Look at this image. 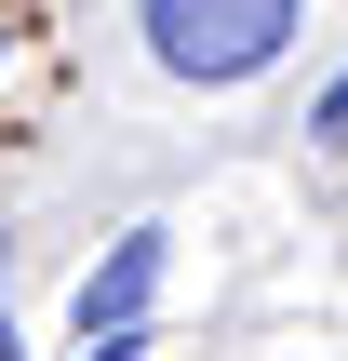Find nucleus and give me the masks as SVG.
Returning a JSON list of instances; mask_svg holds the SVG:
<instances>
[{"label":"nucleus","mask_w":348,"mask_h":361,"mask_svg":"<svg viewBox=\"0 0 348 361\" xmlns=\"http://www.w3.org/2000/svg\"><path fill=\"white\" fill-rule=\"evenodd\" d=\"M0 361H13V335H0Z\"/></svg>","instance_id":"obj_5"},{"label":"nucleus","mask_w":348,"mask_h":361,"mask_svg":"<svg viewBox=\"0 0 348 361\" xmlns=\"http://www.w3.org/2000/svg\"><path fill=\"white\" fill-rule=\"evenodd\" d=\"M295 27H308L295 0H148V54L174 80H255V67H282Z\"/></svg>","instance_id":"obj_1"},{"label":"nucleus","mask_w":348,"mask_h":361,"mask_svg":"<svg viewBox=\"0 0 348 361\" xmlns=\"http://www.w3.org/2000/svg\"><path fill=\"white\" fill-rule=\"evenodd\" d=\"M308 134H322V147H348V67L322 80V94H308Z\"/></svg>","instance_id":"obj_3"},{"label":"nucleus","mask_w":348,"mask_h":361,"mask_svg":"<svg viewBox=\"0 0 348 361\" xmlns=\"http://www.w3.org/2000/svg\"><path fill=\"white\" fill-rule=\"evenodd\" d=\"M161 268H174V241H161V228H121V241L80 268V348H94V335H134L148 295H161Z\"/></svg>","instance_id":"obj_2"},{"label":"nucleus","mask_w":348,"mask_h":361,"mask_svg":"<svg viewBox=\"0 0 348 361\" xmlns=\"http://www.w3.org/2000/svg\"><path fill=\"white\" fill-rule=\"evenodd\" d=\"M80 361H148V348H134V335H94V348H80Z\"/></svg>","instance_id":"obj_4"}]
</instances>
